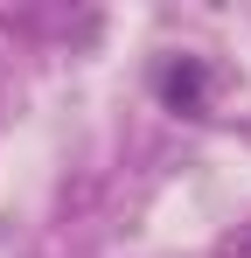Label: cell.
<instances>
[{
	"label": "cell",
	"instance_id": "obj_2",
	"mask_svg": "<svg viewBox=\"0 0 251 258\" xmlns=\"http://www.w3.org/2000/svg\"><path fill=\"white\" fill-rule=\"evenodd\" d=\"M216 258H251V223L223 230V237H216Z\"/></svg>",
	"mask_w": 251,
	"mask_h": 258
},
{
	"label": "cell",
	"instance_id": "obj_1",
	"mask_svg": "<svg viewBox=\"0 0 251 258\" xmlns=\"http://www.w3.org/2000/svg\"><path fill=\"white\" fill-rule=\"evenodd\" d=\"M209 84H216V70H209L203 56H174L154 70V91H161L167 112H189V119H209Z\"/></svg>",
	"mask_w": 251,
	"mask_h": 258
}]
</instances>
